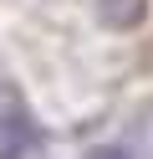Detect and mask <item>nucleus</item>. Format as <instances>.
Returning <instances> with one entry per match:
<instances>
[]
</instances>
